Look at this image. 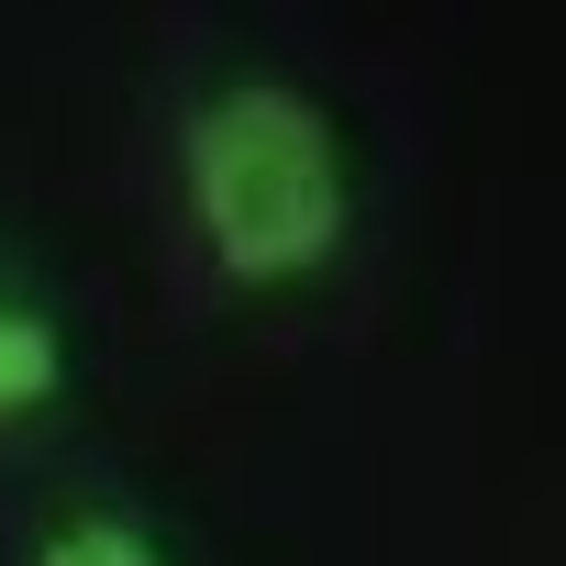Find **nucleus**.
<instances>
[{
    "label": "nucleus",
    "mask_w": 566,
    "mask_h": 566,
    "mask_svg": "<svg viewBox=\"0 0 566 566\" xmlns=\"http://www.w3.org/2000/svg\"><path fill=\"white\" fill-rule=\"evenodd\" d=\"M189 233L233 290H312L356 233V167L312 90L233 78L178 123Z\"/></svg>",
    "instance_id": "obj_1"
},
{
    "label": "nucleus",
    "mask_w": 566,
    "mask_h": 566,
    "mask_svg": "<svg viewBox=\"0 0 566 566\" xmlns=\"http://www.w3.org/2000/svg\"><path fill=\"white\" fill-rule=\"evenodd\" d=\"M34 566H167V544H156V533H145L134 511H112V500H101V511H78V522H56Z\"/></svg>",
    "instance_id": "obj_3"
},
{
    "label": "nucleus",
    "mask_w": 566,
    "mask_h": 566,
    "mask_svg": "<svg viewBox=\"0 0 566 566\" xmlns=\"http://www.w3.org/2000/svg\"><path fill=\"white\" fill-rule=\"evenodd\" d=\"M67 389V334L56 312H34L23 290H0V422H34Z\"/></svg>",
    "instance_id": "obj_2"
}]
</instances>
